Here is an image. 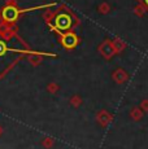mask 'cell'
Here are the masks:
<instances>
[{
    "label": "cell",
    "instance_id": "obj_2",
    "mask_svg": "<svg viewBox=\"0 0 148 149\" xmlns=\"http://www.w3.org/2000/svg\"><path fill=\"white\" fill-rule=\"evenodd\" d=\"M75 38H74L73 35H68L64 38V44L66 45V47H73L74 44H75Z\"/></svg>",
    "mask_w": 148,
    "mask_h": 149
},
{
    "label": "cell",
    "instance_id": "obj_1",
    "mask_svg": "<svg viewBox=\"0 0 148 149\" xmlns=\"http://www.w3.org/2000/svg\"><path fill=\"white\" fill-rule=\"evenodd\" d=\"M17 14H18V12H17L16 8L8 7L3 10V18H4L5 21H13V19H16Z\"/></svg>",
    "mask_w": 148,
    "mask_h": 149
},
{
    "label": "cell",
    "instance_id": "obj_3",
    "mask_svg": "<svg viewBox=\"0 0 148 149\" xmlns=\"http://www.w3.org/2000/svg\"><path fill=\"white\" fill-rule=\"evenodd\" d=\"M144 1H146V4H147V5H148V0H144Z\"/></svg>",
    "mask_w": 148,
    "mask_h": 149
}]
</instances>
